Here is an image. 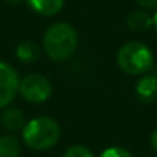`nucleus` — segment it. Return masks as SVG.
<instances>
[{
  "instance_id": "nucleus-16",
  "label": "nucleus",
  "mask_w": 157,
  "mask_h": 157,
  "mask_svg": "<svg viewBox=\"0 0 157 157\" xmlns=\"http://www.w3.org/2000/svg\"><path fill=\"white\" fill-rule=\"evenodd\" d=\"M152 26H154V29L157 31V13H155L154 17H152Z\"/></svg>"
},
{
  "instance_id": "nucleus-5",
  "label": "nucleus",
  "mask_w": 157,
  "mask_h": 157,
  "mask_svg": "<svg viewBox=\"0 0 157 157\" xmlns=\"http://www.w3.org/2000/svg\"><path fill=\"white\" fill-rule=\"evenodd\" d=\"M17 71L6 62H0V109L8 106L19 91Z\"/></svg>"
},
{
  "instance_id": "nucleus-17",
  "label": "nucleus",
  "mask_w": 157,
  "mask_h": 157,
  "mask_svg": "<svg viewBox=\"0 0 157 157\" xmlns=\"http://www.w3.org/2000/svg\"><path fill=\"white\" fill-rule=\"evenodd\" d=\"M10 3H19V2H22V0H8Z\"/></svg>"
},
{
  "instance_id": "nucleus-1",
  "label": "nucleus",
  "mask_w": 157,
  "mask_h": 157,
  "mask_svg": "<svg viewBox=\"0 0 157 157\" xmlns=\"http://www.w3.org/2000/svg\"><path fill=\"white\" fill-rule=\"evenodd\" d=\"M78 45V36L74 26L66 22L52 23L43 36V49L52 62L71 59Z\"/></svg>"
},
{
  "instance_id": "nucleus-6",
  "label": "nucleus",
  "mask_w": 157,
  "mask_h": 157,
  "mask_svg": "<svg viewBox=\"0 0 157 157\" xmlns=\"http://www.w3.org/2000/svg\"><path fill=\"white\" fill-rule=\"evenodd\" d=\"M136 97L139 102L149 105L157 100V75L154 74H145L140 80L136 83L134 88Z\"/></svg>"
},
{
  "instance_id": "nucleus-4",
  "label": "nucleus",
  "mask_w": 157,
  "mask_h": 157,
  "mask_svg": "<svg viewBox=\"0 0 157 157\" xmlns=\"http://www.w3.org/2000/svg\"><path fill=\"white\" fill-rule=\"evenodd\" d=\"M19 93L25 100H28L31 103H42L49 99L52 88H51V82L45 75L29 74L20 80Z\"/></svg>"
},
{
  "instance_id": "nucleus-13",
  "label": "nucleus",
  "mask_w": 157,
  "mask_h": 157,
  "mask_svg": "<svg viewBox=\"0 0 157 157\" xmlns=\"http://www.w3.org/2000/svg\"><path fill=\"white\" fill-rule=\"evenodd\" d=\"M100 157H132V154L125 149V148H120V146H111L108 149H105Z\"/></svg>"
},
{
  "instance_id": "nucleus-10",
  "label": "nucleus",
  "mask_w": 157,
  "mask_h": 157,
  "mask_svg": "<svg viewBox=\"0 0 157 157\" xmlns=\"http://www.w3.org/2000/svg\"><path fill=\"white\" fill-rule=\"evenodd\" d=\"M2 125L5 129L14 132V131H19L25 126V116L20 109L17 108H10L3 113L2 116Z\"/></svg>"
},
{
  "instance_id": "nucleus-15",
  "label": "nucleus",
  "mask_w": 157,
  "mask_h": 157,
  "mask_svg": "<svg viewBox=\"0 0 157 157\" xmlns=\"http://www.w3.org/2000/svg\"><path fill=\"white\" fill-rule=\"evenodd\" d=\"M151 146H152V149L154 151H157V128L152 131V134H151Z\"/></svg>"
},
{
  "instance_id": "nucleus-11",
  "label": "nucleus",
  "mask_w": 157,
  "mask_h": 157,
  "mask_svg": "<svg viewBox=\"0 0 157 157\" xmlns=\"http://www.w3.org/2000/svg\"><path fill=\"white\" fill-rule=\"evenodd\" d=\"M20 142L14 136H2L0 137V157H20Z\"/></svg>"
},
{
  "instance_id": "nucleus-12",
  "label": "nucleus",
  "mask_w": 157,
  "mask_h": 157,
  "mask_svg": "<svg viewBox=\"0 0 157 157\" xmlns=\"http://www.w3.org/2000/svg\"><path fill=\"white\" fill-rule=\"evenodd\" d=\"M63 157H94V154L83 145H74L65 151Z\"/></svg>"
},
{
  "instance_id": "nucleus-3",
  "label": "nucleus",
  "mask_w": 157,
  "mask_h": 157,
  "mask_svg": "<svg viewBox=\"0 0 157 157\" xmlns=\"http://www.w3.org/2000/svg\"><path fill=\"white\" fill-rule=\"evenodd\" d=\"M116 62L128 75L146 74L154 63L152 51L142 42H128L119 48Z\"/></svg>"
},
{
  "instance_id": "nucleus-2",
  "label": "nucleus",
  "mask_w": 157,
  "mask_h": 157,
  "mask_svg": "<svg viewBox=\"0 0 157 157\" xmlns=\"http://www.w3.org/2000/svg\"><path fill=\"white\" fill-rule=\"evenodd\" d=\"M60 125L51 117H36L23 126V142L36 151H46L57 145Z\"/></svg>"
},
{
  "instance_id": "nucleus-14",
  "label": "nucleus",
  "mask_w": 157,
  "mask_h": 157,
  "mask_svg": "<svg viewBox=\"0 0 157 157\" xmlns=\"http://www.w3.org/2000/svg\"><path fill=\"white\" fill-rule=\"evenodd\" d=\"M136 3L140 5L142 8L151 10V8H155L157 6V0H136Z\"/></svg>"
},
{
  "instance_id": "nucleus-7",
  "label": "nucleus",
  "mask_w": 157,
  "mask_h": 157,
  "mask_svg": "<svg viewBox=\"0 0 157 157\" xmlns=\"http://www.w3.org/2000/svg\"><path fill=\"white\" fill-rule=\"evenodd\" d=\"M28 5L31 6V10H34L37 14L40 16H56L57 13L62 11L65 0H26Z\"/></svg>"
},
{
  "instance_id": "nucleus-9",
  "label": "nucleus",
  "mask_w": 157,
  "mask_h": 157,
  "mask_svg": "<svg viewBox=\"0 0 157 157\" xmlns=\"http://www.w3.org/2000/svg\"><path fill=\"white\" fill-rule=\"evenodd\" d=\"M128 28L134 33H145L152 26V17L143 11H134L126 19Z\"/></svg>"
},
{
  "instance_id": "nucleus-8",
  "label": "nucleus",
  "mask_w": 157,
  "mask_h": 157,
  "mask_svg": "<svg viewBox=\"0 0 157 157\" xmlns=\"http://www.w3.org/2000/svg\"><path fill=\"white\" fill-rule=\"evenodd\" d=\"M16 56L23 63H34L40 59V46L33 40H25L17 45Z\"/></svg>"
}]
</instances>
